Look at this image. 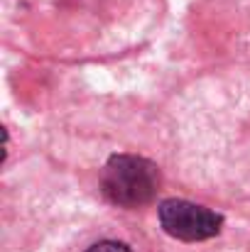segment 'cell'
<instances>
[{"label":"cell","mask_w":250,"mask_h":252,"mask_svg":"<svg viewBox=\"0 0 250 252\" xmlns=\"http://www.w3.org/2000/svg\"><path fill=\"white\" fill-rule=\"evenodd\" d=\"M157 218H160L162 230L179 243H204V240L216 238L223 228L221 213L206 206L184 201V198L162 201L157 208Z\"/></svg>","instance_id":"cell-2"},{"label":"cell","mask_w":250,"mask_h":252,"mask_svg":"<svg viewBox=\"0 0 250 252\" xmlns=\"http://www.w3.org/2000/svg\"><path fill=\"white\" fill-rule=\"evenodd\" d=\"M162 176L157 164L138 155H113L101 171L103 196L120 208H143L155 201Z\"/></svg>","instance_id":"cell-1"},{"label":"cell","mask_w":250,"mask_h":252,"mask_svg":"<svg viewBox=\"0 0 250 252\" xmlns=\"http://www.w3.org/2000/svg\"><path fill=\"white\" fill-rule=\"evenodd\" d=\"M86 252H133L125 243H118V240H101L96 245H91Z\"/></svg>","instance_id":"cell-3"}]
</instances>
